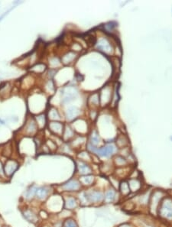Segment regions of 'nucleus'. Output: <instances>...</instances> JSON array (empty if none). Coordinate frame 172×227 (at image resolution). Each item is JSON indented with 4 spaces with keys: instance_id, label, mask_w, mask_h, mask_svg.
Instances as JSON below:
<instances>
[{
    "instance_id": "obj_35",
    "label": "nucleus",
    "mask_w": 172,
    "mask_h": 227,
    "mask_svg": "<svg viewBox=\"0 0 172 227\" xmlns=\"http://www.w3.org/2000/svg\"><path fill=\"white\" fill-rule=\"evenodd\" d=\"M0 177L4 178L6 177V174H5V171H4V165H2V161H0Z\"/></svg>"
},
{
    "instance_id": "obj_34",
    "label": "nucleus",
    "mask_w": 172,
    "mask_h": 227,
    "mask_svg": "<svg viewBox=\"0 0 172 227\" xmlns=\"http://www.w3.org/2000/svg\"><path fill=\"white\" fill-rule=\"evenodd\" d=\"M39 216L43 219V220H46V219L49 217V215L45 210H41L39 213Z\"/></svg>"
},
{
    "instance_id": "obj_17",
    "label": "nucleus",
    "mask_w": 172,
    "mask_h": 227,
    "mask_svg": "<svg viewBox=\"0 0 172 227\" xmlns=\"http://www.w3.org/2000/svg\"><path fill=\"white\" fill-rule=\"evenodd\" d=\"M38 187H37L35 184L31 185L26 190L25 193V198L27 200H31L35 197L36 191L38 189Z\"/></svg>"
},
{
    "instance_id": "obj_6",
    "label": "nucleus",
    "mask_w": 172,
    "mask_h": 227,
    "mask_svg": "<svg viewBox=\"0 0 172 227\" xmlns=\"http://www.w3.org/2000/svg\"><path fill=\"white\" fill-rule=\"evenodd\" d=\"M116 152V148L113 145L110 144V145H107L106 146L100 148V149L97 148L95 154H97L98 156H100V157H108L114 154Z\"/></svg>"
},
{
    "instance_id": "obj_32",
    "label": "nucleus",
    "mask_w": 172,
    "mask_h": 227,
    "mask_svg": "<svg viewBox=\"0 0 172 227\" xmlns=\"http://www.w3.org/2000/svg\"><path fill=\"white\" fill-rule=\"evenodd\" d=\"M7 146L3 147L2 148V155L4 156H6V157H9V156L11 155L12 153V146L10 145V144H8L6 145Z\"/></svg>"
},
{
    "instance_id": "obj_39",
    "label": "nucleus",
    "mask_w": 172,
    "mask_h": 227,
    "mask_svg": "<svg viewBox=\"0 0 172 227\" xmlns=\"http://www.w3.org/2000/svg\"><path fill=\"white\" fill-rule=\"evenodd\" d=\"M2 227H10V226H7V225H4Z\"/></svg>"
},
{
    "instance_id": "obj_22",
    "label": "nucleus",
    "mask_w": 172,
    "mask_h": 227,
    "mask_svg": "<svg viewBox=\"0 0 172 227\" xmlns=\"http://www.w3.org/2000/svg\"><path fill=\"white\" fill-rule=\"evenodd\" d=\"M76 57V54L74 52L70 51L68 52L67 54H66L65 55H64V57H62V62L65 64H68L70 63H71L72 61L75 59Z\"/></svg>"
},
{
    "instance_id": "obj_27",
    "label": "nucleus",
    "mask_w": 172,
    "mask_h": 227,
    "mask_svg": "<svg viewBox=\"0 0 172 227\" xmlns=\"http://www.w3.org/2000/svg\"><path fill=\"white\" fill-rule=\"evenodd\" d=\"M48 116H49V118H50L51 120H55L56 121V120L61 119V117H60L58 111H57L56 109H54V108H52V109H50Z\"/></svg>"
},
{
    "instance_id": "obj_8",
    "label": "nucleus",
    "mask_w": 172,
    "mask_h": 227,
    "mask_svg": "<svg viewBox=\"0 0 172 227\" xmlns=\"http://www.w3.org/2000/svg\"><path fill=\"white\" fill-rule=\"evenodd\" d=\"M22 215L24 218L31 223H37L39 220L38 215L35 213L34 211L30 208H25L22 210Z\"/></svg>"
},
{
    "instance_id": "obj_5",
    "label": "nucleus",
    "mask_w": 172,
    "mask_h": 227,
    "mask_svg": "<svg viewBox=\"0 0 172 227\" xmlns=\"http://www.w3.org/2000/svg\"><path fill=\"white\" fill-rule=\"evenodd\" d=\"M86 194L90 204H100L104 200V194L100 190H93L86 191Z\"/></svg>"
},
{
    "instance_id": "obj_13",
    "label": "nucleus",
    "mask_w": 172,
    "mask_h": 227,
    "mask_svg": "<svg viewBox=\"0 0 172 227\" xmlns=\"http://www.w3.org/2000/svg\"><path fill=\"white\" fill-rule=\"evenodd\" d=\"M79 181L81 182V185L84 187H90L92 186L95 181V177L92 174L89 175H83L79 177Z\"/></svg>"
},
{
    "instance_id": "obj_19",
    "label": "nucleus",
    "mask_w": 172,
    "mask_h": 227,
    "mask_svg": "<svg viewBox=\"0 0 172 227\" xmlns=\"http://www.w3.org/2000/svg\"><path fill=\"white\" fill-rule=\"evenodd\" d=\"M119 191H120L121 194L123 196V197H127L129 193H131V190H130V188H129V185L128 181H122L119 183Z\"/></svg>"
},
{
    "instance_id": "obj_2",
    "label": "nucleus",
    "mask_w": 172,
    "mask_h": 227,
    "mask_svg": "<svg viewBox=\"0 0 172 227\" xmlns=\"http://www.w3.org/2000/svg\"><path fill=\"white\" fill-rule=\"evenodd\" d=\"M82 187L83 186L81 185L79 180H77V179H70L68 181H67V182L64 183L63 184H61V186H60V188H61L62 191L71 193V192L80 191Z\"/></svg>"
},
{
    "instance_id": "obj_37",
    "label": "nucleus",
    "mask_w": 172,
    "mask_h": 227,
    "mask_svg": "<svg viewBox=\"0 0 172 227\" xmlns=\"http://www.w3.org/2000/svg\"><path fill=\"white\" fill-rule=\"evenodd\" d=\"M119 227H132V226L130 225H129V224H124V225L121 226Z\"/></svg>"
},
{
    "instance_id": "obj_10",
    "label": "nucleus",
    "mask_w": 172,
    "mask_h": 227,
    "mask_svg": "<svg viewBox=\"0 0 172 227\" xmlns=\"http://www.w3.org/2000/svg\"><path fill=\"white\" fill-rule=\"evenodd\" d=\"M49 194H50V188L48 187H38L37 191H36L35 198L38 200H41V201H44L48 198Z\"/></svg>"
},
{
    "instance_id": "obj_33",
    "label": "nucleus",
    "mask_w": 172,
    "mask_h": 227,
    "mask_svg": "<svg viewBox=\"0 0 172 227\" xmlns=\"http://www.w3.org/2000/svg\"><path fill=\"white\" fill-rule=\"evenodd\" d=\"M46 146L48 147L49 151H55L57 149V145L54 143V141H51V140H48L47 141Z\"/></svg>"
},
{
    "instance_id": "obj_36",
    "label": "nucleus",
    "mask_w": 172,
    "mask_h": 227,
    "mask_svg": "<svg viewBox=\"0 0 172 227\" xmlns=\"http://www.w3.org/2000/svg\"><path fill=\"white\" fill-rule=\"evenodd\" d=\"M10 11H11V9H9V11H8V12H6V13H5V14H3V15H2V16H1V17H0V21H1V20H2V18H4V17H5V15H6V14H8V12H10Z\"/></svg>"
},
{
    "instance_id": "obj_9",
    "label": "nucleus",
    "mask_w": 172,
    "mask_h": 227,
    "mask_svg": "<svg viewBox=\"0 0 172 227\" xmlns=\"http://www.w3.org/2000/svg\"><path fill=\"white\" fill-rule=\"evenodd\" d=\"M64 200V208L67 210H73L78 206V201L74 197L68 196L63 199Z\"/></svg>"
},
{
    "instance_id": "obj_12",
    "label": "nucleus",
    "mask_w": 172,
    "mask_h": 227,
    "mask_svg": "<svg viewBox=\"0 0 172 227\" xmlns=\"http://www.w3.org/2000/svg\"><path fill=\"white\" fill-rule=\"evenodd\" d=\"M49 129L52 133L58 136L63 135L64 125L63 124L58 122H51L49 123Z\"/></svg>"
},
{
    "instance_id": "obj_26",
    "label": "nucleus",
    "mask_w": 172,
    "mask_h": 227,
    "mask_svg": "<svg viewBox=\"0 0 172 227\" xmlns=\"http://www.w3.org/2000/svg\"><path fill=\"white\" fill-rule=\"evenodd\" d=\"M36 123H37L38 127H39L40 129L45 127V123H46V119H45V115H40L38 116H36Z\"/></svg>"
},
{
    "instance_id": "obj_16",
    "label": "nucleus",
    "mask_w": 172,
    "mask_h": 227,
    "mask_svg": "<svg viewBox=\"0 0 172 227\" xmlns=\"http://www.w3.org/2000/svg\"><path fill=\"white\" fill-rule=\"evenodd\" d=\"M116 192L113 188L107 190L106 191V193L104 195V200L103 202L105 204H111L116 199Z\"/></svg>"
},
{
    "instance_id": "obj_21",
    "label": "nucleus",
    "mask_w": 172,
    "mask_h": 227,
    "mask_svg": "<svg viewBox=\"0 0 172 227\" xmlns=\"http://www.w3.org/2000/svg\"><path fill=\"white\" fill-rule=\"evenodd\" d=\"M78 200H79V203L82 206H87L90 204L88 199L87 194H86V191L82 190L79 193L78 195Z\"/></svg>"
},
{
    "instance_id": "obj_28",
    "label": "nucleus",
    "mask_w": 172,
    "mask_h": 227,
    "mask_svg": "<svg viewBox=\"0 0 172 227\" xmlns=\"http://www.w3.org/2000/svg\"><path fill=\"white\" fill-rule=\"evenodd\" d=\"M128 144V140L127 138L125 137L124 135H121L119 136L116 140V145L119 147V148H123V147L126 146V145Z\"/></svg>"
},
{
    "instance_id": "obj_1",
    "label": "nucleus",
    "mask_w": 172,
    "mask_h": 227,
    "mask_svg": "<svg viewBox=\"0 0 172 227\" xmlns=\"http://www.w3.org/2000/svg\"><path fill=\"white\" fill-rule=\"evenodd\" d=\"M158 213L161 217L168 220H172V199L165 197L162 199L158 209Z\"/></svg>"
},
{
    "instance_id": "obj_40",
    "label": "nucleus",
    "mask_w": 172,
    "mask_h": 227,
    "mask_svg": "<svg viewBox=\"0 0 172 227\" xmlns=\"http://www.w3.org/2000/svg\"><path fill=\"white\" fill-rule=\"evenodd\" d=\"M0 227H1V226H0Z\"/></svg>"
},
{
    "instance_id": "obj_30",
    "label": "nucleus",
    "mask_w": 172,
    "mask_h": 227,
    "mask_svg": "<svg viewBox=\"0 0 172 227\" xmlns=\"http://www.w3.org/2000/svg\"><path fill=\"white\" fill-rule=\"evenodd\" d=\"M78 157H79L81 161H90V154L86 152H80L78 155Z\"/></svg>"
},
{
    "instance_id": "obj_11",
    "label": "nucleus",
    "mask_w": 172,
    "mask_h": 227,
    "mask_svg": "<svg viewBox=\"0 0 172 227\" xmlns=\"http://www.w3.org/2000/svg\"><path fill=\"white\" fill-rule=\"evenodd\" d=\"M77 171L81 174V176L89 175L92 174V168L86 162L81 160L77 162Z\"/></svg>"
},
{
    "instance_id": "obj_14",
    "label": "nucleus",
    "mask_w": 172,
    "mask_h": 227,
    "mask_svg": "<svg viewBox=\"0 0 172 227\" xmlns=\"http://www.w3.org/2000/svg\"><path fill=\"white\" fill-rule=\"evenodd\" d=\"M129 188H130V190L132 193H135V192H138L141 187H142V184H141V181L137 178H131L129 179Z\"/></svg>"
},
{
    "instance_id": "obj_23",
    "label": "nucleus",
    "mask_w": 172,
    "mask_h": 227,
    "mask_svg": "<svg viewBox=\"0 0 172 227\" xmlns=\"http://www.w3.org/2000/svg\"><path fill=\"white\" fill-rule=\"evenodd\" d=\"M62 227H79L77 224V221L73 218H67L65 219L64 221H63L62 223Z\"/></svg>"
},
{
    "instance_id": "obj_29",
    "label": "nucleus",
    "mask_w": 172,
    "mask_h": 227,
    "mask_svg": "<svg viewBox=\"0 0 172 227\" xmlns=\"http://www.w3.org/2000/svg\"><path fill=\"white\" fill-rule=\"evenodd\" d=\"M89 103L95 106H98L100 103V97L98 93H94L89 99Z\"/></svg>"
},
{
    "instance_id": "obj_20",
    "label": "nucleus",
    "mask_w": 172,
    "mask_h": 227,
    "mask_svg": "<svg viewBox=\"0 0 172 227\" xmlns=\"http://www.w3.org/2000/svg\"><path fill=\"white\" fill-rule=\"evenodd\" d=\"M63 94H64V101L69 102V101L72 100L73 99H74L76 94H77V92H76L74 88L69 87L65 89V90H64Z\"/></svg>"
},
{
    "instance_id": "obj_24",
    "label": "nucleus",
    "mask_w": 172,
    "mask_h": 227,
    "mask_svg": "<svg viewBox=\"0 0 172 227\" xmlns=\"http://www.w3.org/2000/svg\"><path fill=\"white\" fill-rule=\"evenodd\" d=\"M115 164L119 168H122V167L126 166L127 165V161L122 156L118 155L115 157Z\"/></svg>"
},
{
    "instance_id": "obj_7",
    "label": "nucleus",
    "mask_w": 172,
    "mask_h": 227,
    "mask_svg": "<svg viewBox=\"0 0 172 227\" xmlns=\"http://www.w3.org/2000/svg\"><path fill=\"white\" fill-rule=\"evenodd\" d=\"M38 125L33 119H29L26 121V123L24 127V132L26 135H33L38 131Z\"/></svg>"
},
{
    "instance_id": "obj_3",
    "label": "nucleus",
    "mask_w": 172,
    "mask_h": 227,
    "mask_svg": "<svg viewBox=\"0 0 172 227\" xmlns=\"http://www.w3.org/2000/svg\"><path fill=\"white\" fill-rule=\"evenodd\" d=\"M164 193L161 190H155L152 195V197L150 198V211L152 213H156L158 212V206L160 205V203L161 202V200L163 199Z\"/></svg>"
},
{
    "instance_id": "obj_31",
    "label": "nucleus",
    "mask_w": 172,
    "mask_h": 227,
    "mask_svg": "<svg viewBox=\"0 0 172 227\" xmlns=\"http://www.w3.org/2000/svg\"><path fill=\"white\" fill-rule=\"evenodd\" d=\"M100 141V137H99L98 134H97V133H93V135H91V141H90V143L94 145V146H97V145H99Z\"/></svg>"
},
{
    "instance_id": "obj_4",
    "label": "nucleus",
    "mask_w": 172,
    "mask_h": 227,
    "mask_svg": "<svg viewBox=\"0 0 172 227\" xmlns=\"http://www.w3.org/2000/svg\"><path fill=\"white\" fill-rule=\"evenodd\" d=\"M19 168V163L15 159H9L4 165V171L6 177L11 178Z\"/></svg>"
},
{
    "instance_id": "obj_38",
    "label": "nucleus",
    "mask_w": 172,
    "mask_h": 227,
    "mask_svg": "<svg viewBox=\"0 0 172 227\" xmlns=\"http://www.w3.org/2000/svg\"><path fill=\"white\" fill-rule=\"evenodd\" d=\"M0 123H2V124H5V122H4V121H2V119H0Z\"/></svg>"
},
{
    "instance_id": "obj_15",
    "label": "nucleus",
    "mask_w": 172,
    "mask_h": 227,
    "mask_svg": "<svg viewBox=\"0 0 172 227\" xmlns=\"http://www.w3.org/2000/svg\"><path fill=\"white\" fill-rule=\"evenodd\" d=\"M80 114H81V110H80L78 108L75 107V106H72V107L69 108V109H67V119L69 120V121L74 120V119L77 118Z\"/></svg>"
},
{
    "instance_id": "obj_25",
    "label": "nucleus",
    "mask_w": 172,
    "mask_h": 227,
    "mask_svg": "<svg viewBox=\"0 0 172 227\" xmlns=\"http://www.w3.org/2000/svg\"><path fill=\"white\" fill-rule=\"evenodd\" d=\"M63 138L65 141H67V140L70 139L71 138H73L74 136V132L72 129H70V127H67L65 129V130L64 131L63 134Z\"/></svg>"
},
{
    "instance_id": "obj_18",
    "label": "nucleus",
    "mask_w": 172,
    "mask_h": 227,
    "mask_svg": "<svg viewBox=\"0 0 172 227\" xmlns=\"http://www.w3.org/2000/svg\"><path fill=\"white\" fill-rule=\"evenodd\" d=\"M97 48L99 50L102 51L106 53H110L112 51V47L109 45V42L105 39H101L99 41L98 45H97Z\"/></svg>"
}]
</instances>
